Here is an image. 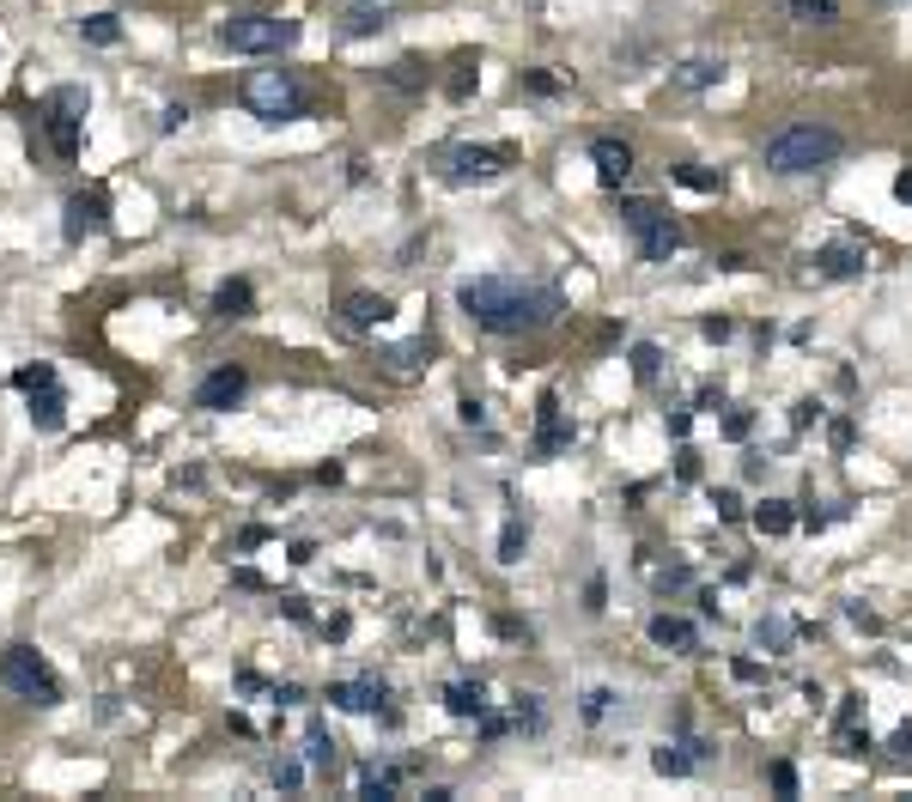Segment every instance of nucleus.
<instances>
[{
	"instance_id": "1",
	"label": "nucleus",
	"mask_w": 912,
	"mask_h": 802,
	"mask_svg": "<svg viewBox=\"0 0 912 802\" xmlns=\"http://www.w3.org/2000/svg\"><path fill=\"white\" fill-rule=\"evenodd\" d=\"M456 298H463V310L475 316L487 335L542 329V323H554V310H560V298H554L548 286H523V280H505V274H481V280H469Z\"/></svg>"
},
{
	"instance_id": "2",
	"label": "nucleus",
	"mask_w": 912,
	"mask_h": 802,
	"mask_svg": "<svg viewBox=\"0 0 912 802\" xmlns=\"http://www.w3.org/2000/svg\"><path fill=\"white\" fill-rule=\"evenodd\" d=\"M840 152H846V140L833 134V128H821V122H791V128H779V134L767 140V171H779V177H803V171L833 165Z\"/></svg>"
},
{
	"instance_id": "3",
	"label": "nucleus",
	"mask_w": 912,
	"mask_h": 802,
	"mask_svg": "<svg viewBox=\"0 0 912 802\" xmlns=\"http://www.w3.org/2000/svg\"><path fill=\"white\" fill-rule=\"evenodd\" d=\"M0 681H7L19 699H31V705H55V699H61L55 669H49L31 645H7V651H0Z\"/></svg>"
},
{
	"instance_id": "4",
	"label": "nucleus",
	"mask_w": 912,
	"mask_h": 802,
	"mask_svg": "<svg viewBox=\"0 0 912 802\" xmlns=\"http://www.w3.org/2000/svg\"><path fill=\"white\" fill-rule=\"evenodd\" d=\"M298 37L292 19H268V13H244V19H225L219 25V43L225 49H238V55H274Z\"/></svg>"
},
{
	"instance_id": "5",
	"label": "nucleus",
	"mask_w": 912,
	"mask_h": 802,
	"mask_svg": "<svg viewBox=\"0 0 912 802\" xmlns=\"http://www.w3.org/2000/svg\"><path fill=\"white\" fill-rule=\"evenodd\" d=\"M621 219H627V231L639 237V256H645V262H669V256L681 250V225H675L663 207H651V201H627V207H621Z\"/></svg>"
},
{
	"instance_id": "6",
	"label": "nucleus",
	"mask_w": 912,
	"mask_h": 802,
	"mask_svg": "<svg viewBox=\"0 0 912 802\" xmlns=\"http://www.w3.org/2000/svg\"><path fill=\"white\" fill-rule=\"evenodd\" d=\"M244 104H250L256 116H268V122H286V116H298V110H304V92L292 86V73H280V67H256V73L244 79Z\"/></svg>"
},
{
	"instance_id": "7",
	"label": "nucleus",
	"mask_w": 912,
	"mask_h": 802,
	"mask_svg": "<svg viewBox=\"0 0 912 802\" xmlns=\"http://www.w3.org/2000/svg\"><path fill=\"white\" fill-rule=\"evenodd\" d=\"M80 110H86L80 92H55V98H49V146H55L61 158L80 152Z\"/></svg>"
},
{
	"instance_id": "8",
	"label": "nucleus",
	"mask_w": 912,
	"mask_h": 802,
	"mask_svg": "<svg viewBox=\"0 0 912 802\" xmlns=\"http://www.w3.org/2000/svg\"><path fill=\"white\" fill-rule=\"evenodd\" d=\"M505 171V152L493 146H463V152H450V183H475V177H499Z\"/></svg>"
},
{
	"instance_id": "9",
	"label": "nucleus",
	"mask_w": 912,
	"mask_h": 802,
	"mask_svg": "<svg viewBox=\"0 0 912 802\" xmlns=\"http://www.w3.org/2000/svg\"><path fill=\"white\" fill-rule=\"evenodd\" d=\"M590 158H596V177H602L608 189H621V183L633 177V146H627V140H596Z\"/></svg>"
},
{
	"instance_id": "10",
	"label": "nucleus",
	"mask_w": 912,
	"mask_h": 802,
	"mask_svg": "<svg viewBox=\"0 0 912 802\" xmlns=\"http://www.w3.org/2000/svg\"><path fill=\"white\" fill-rule=\"evenodd\" d=\"M238 395H244V371H238V365H219V371L195 389V408H213V414H219V408H232Z\"/></svg>"
},
{
	"instance_id": "11",
	"label": "nucleus",
	"mask_w": 912,
	"mask_h": 802,
	"mask_svg": "<svg viewBox=\"0 0 912 802\" xmlns=\"http://www.w3.org/2000/svg\"><path fill=\"white\" fill-rule=\"evenodd\" d=\"M329 705H341V711H384V687H377V681H335Z\"/></svg>"
},
{
	"instance_id": "12",
	"label": "nucleus",
	"mask_w": 912,
	"mask_h": 802,
	"mask_svg": "<svg viewBox=\"0 0 912 802\" xmlns=\"http://www.w3.org/2000/svg\"><path fill=\"white\" fill-rule=\"evenodd\" d=\"M651 638H657L663 651H700L694 620H681V614H657V620H651Z\"/></svg>"
},
{
	"instance_id": "13",
	"label": "nucleus",
	"mask_w": 912,
	"mask_h": 802,
	"mask_svg": "<svg viewBox=\"0 0 912 802\" xmlns=\"http://www.w3.org/2000/svg\"><path fill=\"white\" fill-rule=\"evenodd\" d=\"M815 262H821V274H827V280H858V274L870 268V256H864L858 244H833V250H821Z\"/></svg>"
},
{
	"instance_id": "14",
	"label": "nucleus",
	"mask_w": 912,
	"mask_h": 802,
	"mask_svg": "<svg viewBox=\"0 0 912 802\" xmlns=\"http://www.w3.org/2000/svg\"><path fill=\"white\" fill-rule=\"evenodd\" d=\"M104 231V195H73L67 201V237H92Z\"/></svg>"
},
{
	"instance_id": "15",
	"label": "nucleus",
	"mask_w": 912,
	"mask_h": 802,
	"mask_svg": "<svg viewBox=\"0 0 912 802\" xmlns=\"http://www.w3.org/2000/svg\"><path fill=\"white\" fill-rule=\"evenodd\" d=\"M31 420H37L43 432H55V426L67 420V395H61L55 383H43V389H31Z\"/></svg>"
},
{
	"instance_id": "16",
	"label": "nucleus",
	"mask_w": 912,
	"mask_h": 802,
	"mask_svg": "<svg viewBox=\"0 0 912 802\" xmlns=\"http://www.w3.org/2000/svg\"><path fill=\"white\" fill-rule=\"evenodd\" d=\"M341 316H347V323H353V329H377V323H390V298H371V292H353Z\"/></svg>"
},
{
	"instance_id": "17",
	"label": "nucleus",
	"mask_w": 912,
	"mask_h": 802,
	"mask_svg": "<svg viewBox=\"0 0 912 802\" xmlns=\"http://www.w3.org/2000/svg\"><path fill=\"white\" fill-rule=\"evenodd\" d=\"M213 316H250V280H225L213 292Z\"/></svg>"
},
{
	"instance_id": "18",
	"label": "nucleus",
	"mask_w": 912,
	"mask_h": 802,
	"mask_svg": "<svg viewBox=\"0 0 912 802\" xmlns=\"http://www.w3.org/2000/svg\"><path fill=\"white\" fill-rule=\"evenodd\" d=\"M444 705H450L456 717H481V711H487V693H481V681H456V687L444 693Z\"/></svg>"
},
{
	"instance_id": "19",
	"label": "nucleus",
	"mask_w": 912,
	"mask_h": 802,
	"mask_svg": "<svg viewBox=\"0 0 912 802\" xmlns=\"http://www.w3.org/2000/svg\"><path fill=\"white\" fill-rule=\"evenodd\" d=\"M797 25H840V0H785Z\"/></svg>"
},
{
	"instance_id": "20",
	"label": "nucleus",
	"mask_w": 912,
	"mask_h": 802,
	"mask_svg": "<svg viewBox=\"0 0 912 802\" xmlns=\"http://www.w3.org/2000/svg\"><path fill=\"white\" fill-rule=\"evenodd\" d=\"M791 523H797V517H791V505H785V499H767V505H754V529H760V535H785Z\"/></svg>"
},
{
	"instance_id": "21",
	"label": "nucleus",
	"mask_w": 912,
	"mask_h": 802,
	"mask_svg": "<svg viewBox=\"0 0 912 802\" xmlns=\"http://www.w3.org/2000/svg\"><path fill=\"white\" fill-rule=\"evenodd\" d=\"M651 766H657L663 778H688V772L700 766V754H688V748H657V754H651Z\"/></svg>"
},
{
	"instance_id": "22",
	"label": "nucleus",
	"mask_w": 912,
	"mask_h": 802,
	"mask_svg": "<svg viewBox=\"0 0 912 802\" xmlns=\"http://www.w3.org/2000/svg\"><path fill=\"white\" fill-rule=\"evenodd\" d=\"M754 645H767L773 657H785V651H791V626H785L779 614H773V620H760V626H754Z\"/></svg>"
},
{
	"instance_id": "23",
	"label": "nucleus",
	"mask_w": 912,
	"mask_h": 802,
	"mask_svg": "<svg viewBox=\"0 0 912 802\" xmlns=\"http://www.w3.org/2000/svg\"><path fill=\"white\" fill-rule=\"evenodd\" d=\"M675 183H681V189H700V195H718V189H724L718 171H694V165H675Z\"/></svg>"
},
{
	"instance_id": "24",
	"label": "nucleus",
	"mask_w": 912,
	"mask_h": 802,
	"mask_svg": "<svg viewBox=\"0 0 912 802\" xmlns=\"http://www.w3.org/2000/svg\"><path fill=\"white\" fill-rule=\"evenodd\" d=\"M80 37H86V43H116L122 25H116V13H92V19L80 25Z\"/></svg>"
},
{
	"instance_id": "25",
	"label": "nucleus",
	"mask_w": 912,
	"mask_h": 802,
	"mask_svg": "<svg viewBox=\"0 0 912 802\" xmlns=\"http://www.w3.org/2000/svg\"><path fill=\"white\" fill-rule=\"evenodd\" d=\"M523 541H529V529L511 517V523H505V535H499V559H505V566H511V559H523Z\"/></svg>"
},
{
	"instance_id": "26",
	"label": "nucleus",
	"mask_w": 912,
	"mask_h": 802,
	"mask_svg": "<svg viewBox=\"0 0 912 802\" xmlns=\"http://www.w3.org/2000/svg\"><path fill=\"white\" fill-rule=\"evenodd\" d=\"M304 754H311V766H335V742H329V730H311V736H304Z\"/></svg>"
},
{
	"instance_id": "27",
	"label": "nucleus",
	"mask_w": 912,
	"mask_h": 802,
	"mask_svg": "<svg viewBox=\"0 0 912 802\" xmlns=\"http://www.w3.org/2000/svg\"><path fill=\"white\" fill-rule=\"evenodd\" d=\"M718 73H724L718 61H688V67H681L675 79H681V86H712V79H718Z\"/></svg>"
},
{
	"instance_id": "28",
	"label": "nucleus",
	"mask_w": 912,
	"mask_h": 802,
	"mask_svg": "<svg viewBox=\"0 0 912 802\" xmlns=\"http://www.w3.org/2000/svg\"><path fill=\"white\" fill-rule=\"evenodd\" d=\"M767 778H773V790H779V796H797V766H791V760H773V772H767Z\"/></svg>"
},
{
	"instance_id": "29",
	"label": "nucleus",
	"mask_w": 912,
	"mask_h": 802,
	"mask_svg": "<svg viewBox=\"0 0 912 802\" xmlns=\"http://www.w3.org/2000/svg\"><path fill=\"white\" fill-rule=\"evenodd\" d=\"M390 790H396V772H377V766H371L365 784H359V796H390Z\"/></svg>"
},
{
	"instance_id": "30",
	"label": "nucleus",
	"mask_w": 912,
	"mask_h": 802,
	"mask_svg": "<svg viewBox=\"0 0 912 802\" xmlns=\"http://www.w3.org/2000/svg\"><path fill=\"white\" fill-rule=\"evenodd\" d=\"M608 705H615V693H608V687H590V693H584V717H590V724H596Z\"/></svg>"
},
{
	"instance_id": "31",
	"label": "nucleus",
	"mask_w": 912,
	"mask_h": 802,
	"mask_svg": "<svg viewBox=\"0 0 912 802\" xmlns=\"http://www.w3.org/2000/svg\"><path fill=\"white\" fill-rule=\"evenodd\" d=\"M43 383H55V371H49V365H25V371H19V389H25V395H31V389H43Z\"/></svg>"
},
{
	"instance_id": "32",
	"label": "nucleus",
	"mask_w": 912,
	"mask_h": 802,
	"mask_svg": "<svg viewBox=\"0 0 912 802\" xmlns=\"http://www.w3.org/2000/svg\"><path fill=\"white\" fill-rule=\"evenodd\" d=\"M712 505H718V517H724V523H736V517H742V499H736L730 487H718V493H712Z\"/></svg>"
},
{
	"instance_id": "33",
	"label": "nucleus",
	"mask_w": 912,
	"mask_h": 802,
	"mask_svg": "<svg viewBox=\"0 0 912 802\" xmlns=\"http://www.w3.org/2000/svg\"><path fill=\"white\" fill-rule=\"evenodd\" d=\"M298 778H304L298 760H280V766H274V784H280V790H298Z\"/></svg>"
},
{
	"instance_id": "34",
	"label": "nucleus",
	"mask_w": 912,
	"mask_h": 802,
	"mask_svg": "<svg viewBox=\"0 0 912 802\" xmlns=\"http://www.w3.org/2000/svg\"><path fill=\"white\" fill-rule=\"evenodd\" d=\"M633 371L651 377V371H657V347H633Z\"/></svg>"
},
{
	"instance_id": "35",
	"label": "nucleus",
	"mask_w": 912,
	"mask_h": 802,
	"mask_svg": "<svg viewBox=\"0 0 912 802\" xmlns=\"http://www.w3.org/2000/svg\"><path fill=\"white\" fill-rule=\"evenodd\" d=\"M377 25H384V13H353V25H347V31H353V37H365V31H377Z\"/></svg>"
},
{
	"instance_id": "36",
	"label": "nucleus",
	"mask_w": 912,
	"mask_h": 802,
	"mask_svg": "<svg viewBox=\"0 0 912 802\" xmlns=\"http://www.w3.org/2000/svg\"><path fill=\"white\" fill-rule=\"evenodd\" d=\"M183 122H189V110H183V104H171V110L159 116V128H165V134H171V128H183Z\"/></svg>"
},
{
	"instance_id": "37",
	"label": "nucleus",
	"mask_w": 912,
	"mask_h": 802,
	"mask_svg": "<svg viewBox=\"0 0 912 802\" xmlns=\"http://www.w3.org/2000/svg\"><path fill=\"white\" fill-rule=\"evenodd\" d=\"M894 754H912V717H906V724L894 730Z\"/></svg>"
},
{
	"instance_id": "38",
	"label": "nucleus",
	"mask_w": 912,
	"mask_h": 802,
	"mask_svg": "<svg viewBox=\"0 0 912 802\" xmlns=\"http://www.w3.org/2000/svg\"><path fill=\"white\" fill-rule=\"evenodd\" d=\"M748 426H754L748 414H730V420H724V432H730V438H748Z\"/></svg>"
},
{
	"instance_id": "39",
	"label": "nucleus",
	"mask_w": 912,
	"mask_h": 802,
	"mask_svg": "<svg viewBox=\"0 0 912 802\" xmlns=\"http://www.w3.org/2000/svg\"><path fill=\"white\" fill-rule=\"evenodd\" d=\"M894 195H900V201H906V207H912V165H906V171H900V177H894Z\"/></svg>"
}]
</instances>
